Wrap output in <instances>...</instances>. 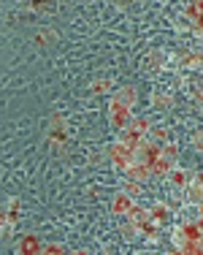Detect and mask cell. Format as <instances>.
Wrapping results in <instances>:
<instances>
[{
    "mask_svg": "<svg viewBox=\"0 0 203 255\" xmlns=\"http://www.w3.org/2000/svg\"><path fill=\"white\" fill-rule=\"evenodd\" d=\"M144 255H152V253H144Z\"/></svg>",
    "mask_w": 203,
    "mask_h": 255,
    "instance_id": "obj_36",
    "label": "cell"
},
{
    "mask_svg": "<svg viewBox=\"0 0 203 255\" xmlns=\"http://www.w3.org/2000/svg\"><path fill=\"white\" fill-rule=\"evenodd\" d=\"M149 138H152L154 144H168V130H165V128H152V133H149Z\"/></svg>",
    "mask_w": 203,
    "mask_h": 255,
    "instance_id": "obj_20",
    "label": "cell"
},
{
    "mask_svg": "<svg viewBox=\"0 0 203 255\" xmlns=\"http://www.w3.org/2000/svg\"><path fill=\"white\" fill-rule=\"evenodd\" d=\"M149 71H154V74H160V71L165 68V52H160V49H154V52H149Z\"/></svg>",
    "mask_w": 203,
    "mask_h": 255,
    "instance_id": "obj_14",
    "label": "cell"
},
{
    "mask_svg": "<svg viewBox=\"0 0 203 255\" xmlns=\"http://www.w3.org/2000/svg\"><path fill=\"white\" fill-rule=\"evenodd\" d=\"M133 206L135 204H133V198H130L128 193H117L114 201H111V212H114V215H128Z\"/></svg>",
    "mask_w": 203,
    "mask_h": 255,
    "instance_id": "obj_9",
    "label": "cell"
},
{
    "mask_svg": "<svg viewBox=\"0 0 203 255\" xmlns=\"http://www.w3.org/2000/svg\"><path fill=\"white\" fill-rule=\"evenodd\" d=\"M135 98H138V93H135L133 87H119L114 95H111V101L119 103V106H128V109H133V103Z\"/></svg>",
    "mask_w": 203,
    "mask_h": 255,
    "instance_id": "obj_7",
    "label": "cell"
},
{
    "mask_svg": "<svg viewBox=\"0 0 203 255\" xmlns=\"http://www.w3.org/2000/svg\"><path fill=\"white\" fill-rule=\"evenodd\" d=\"M168 179H171L174 187H187L190 185V174L184 171V168H174V171L168 174Z\"/></svg>",
    "mask_w": 203,
    "mask_h": 255,
    "instance_id": "obj_16",
    "label": "cell"
},
{
    "mask_svg": "<svg viewBox=\"0 0 203 255\" xmlns=\"http://www.w3.org/2000/svg\"><path fill=\"white\" fill-rule=\"evenodd\" d=\"M157 223H152V220H149V223H144V226H138V234H144L146 236V239H154V236H157Z\"/></svg>",
    "mask_w": 203,
    "mask_h": 255,
    "instance_id": "obj_22",
    "label": "cell"
},
{
    "mask_svg": "<svg viewBox=\"0 0 203 255\" xmlns=\"http://www.w3.org/2000/svg\"><path fill=\"white\" fill-rule=\"evenodd\" d=\"M187 201H193V204H203V187L201 185H195V182H190L187 187Z\"/></svg>",
    "mask_w": 203,
    "mask_h": 255,
    "instance_id": "obj_18",
    "label": "cell"
},
{
    "mask_svg": "<svg viewBox=\"0 0 203 255\" xmlns=\"http://www.w3.org/2000/svg\"><path fill=\"white\" fill-rule=\"evenodd\" d=\"M46 138H49L52 147H65L68 144V123H65L63 117H52L49 123V130H46Z\"/></svg>",
    "mask_w": 203,
    "mask_h": 255,
    "instance_id": "obj_2",
    "label": "cell"
},
{
    "mask_svg": "<svg viewBox=\"0 0 203 255\" xmlns=\"http://www.w3.org/2000/svg\"><path fill=\"white\" fill-rule=\"evenodd\" d=\"M149 220H152V215H149V209H144V206H133L128 212V223H133V226H144Z\"/></svg>",
    "mask_w": 203,
    "mask_h": 255,
    "instance_id": "obj_13",
    "label": "cell"
},
{
    "mask_svg": "<svg viewBox=\"0 0 203 255\" xmlns=\"http://www.w3.org/2000/svg\"><path fill=\"white\" fill-rule=\"evenodd\" d=\"M100 255H114V253H109V250H103V253H100Z\"/></svg>",
    "mask_w": 203,
    "mask_h": 255,
    "instance_id": "obj_34",
    "label": "cell"
},
{
    "mask_svg": "<svg viewBox=\"0 0 203 255\" xmlns=\"http://www.w3.org/2000/svg\"><path fill=\"white\" fill-rule=\"evenodd\" d=\"M109 120H111V125H114V128H119V130H128L130 123H133V109L119 106V103L111 101V106H109Z\"/></svg>",
    "mask_w": 203,
    "mask_h": 255,
    "instance_id": "obj_3",
    "label": "cell"
},
{
    "mask_svg": "<svg viewBox=\"0 0 203 255\" xmlns=\"http://www.w3.org/2000/svg\"><path fill=\"white\" fill-rule=\"evenodd\" d=\"M68 255H89V250H73V253H68Z\"/></svg>",
    "mask_w": 203,
    "mask_h": 255,
    "instance_id": "obj_31",
    "label": "cell"
},
{
    "mask_svg": "<svg viewBox=\"0 0 203 255\" xmlns=\"http://www.w3.org/2000/svg\"><path fill=\"white\" fill-rule=\"evenodd\" d=\"M193 182H195V185H201V187H203V171H198V174H195V179H193Z\"/></svg>",
    "mask_w": 203,
    "mask_h": 255,
    "instance_id": "obj_30",
    "label": "cell"
},
{
    "mask_svg": "<svg viewBox=\"0 0 203 255\" xmlns=\"http://www.w3.org/2000/svg\"><path fill=\"white\" fill-rule=\"evenodd\" d=\"M135 133H141V136H149L152 133V123H149V117H133V123H130Z\"/></svg>",
    "mask_w": 203,
    "mask_h": 255,
    "instance_id": "obj_17",
    "label": "cell"
},
{
    "mask_svg": "<svg viewBox=\"0 0 203 255\" xmlns=\"http://www.w3.org/2000/svg\"><path fill=\"white\" fill-rule=\"evenodd\" d=\"M195 98H198V101H203V87H201V90H195Z\"/></svg>",
    "mask_w": 203,
    "mask_h": 255,
    "instance_id": "obj_33",
    "label": "cell"
},
{
    "mask_svg": "<svg viewBox=\"0 0 203 255\" xmlns=\"http://www.w3.org/2000/svg\"><path fill=\"white\" fill-rule=\"evenodd\" d=\"M49 38H55V33H38V44L44 46V44H52Z\"/></svg>",
    "mask_w": 203,
    "mask_h": 255,
    "instance_id": "obj_27",
    "label": "cell"
},
{
    "mask_svg": "<svg viewBox=\"0 0 203 255\" xmlns=\"http://www.w3.org/2000/svg\"><path fill=\"white\" fill-rule=\"evenodd\" d=\"M122 193H128L130 198L141 196V182H133V179H128V182H125V187H122Z\"/></svg>",
    "mask_w": 203,
    "mask_h": 255,
    "instance_id": "obj_23",
    "label": "cell"
},
{
    "mask_svg": "<svg viewBox=\"0 0 203 255\" xmlns=\"http://www.w3.org/2000/svg\"><path fill=\"white\" fill-rule=\"evenodd\" d=\"M179 65H184V68H201L203 54L201 52H179Z\"/></svg>",
    "mask_w": 203,
    "mask_h": 255,
    "instance_id": "obj_11",
    "label": "cell"
},
{
    "mask_svg": "<svg viewBox=\"0 0 203 255\" xmlns=\"http://www.w3.org/2000/svg\"><path fill=\"white\" fill-rule=\"evenodd\" d=\"M41 250H44V245H41V239L35 234H25L16 242V253L19 255H41Z\"/></svg>",
    "mask_w": 203,
    "mask_h": 255,
    "instance_id": "obj_6",
    "label": "cell"
},
{
    "mask_svg": "<svg viewBox=\"0 0 203 255\" xmlns=\"http://www.w3.org/2000/svg\"><path fill=\"white\" fill-rule=\"evenodd\" d=\"M122 236H125V239H135V236H138V226H133V223H128V226L122 228Z\"/></svg>",
    "mask_w": 203,
    "mask_h": 255,
    "instance_id": "obj_26",
    "label": "cell"
},
{
    "mask_svg": "<svg viewBox=\"0 0 203 255\" xmlns=\"http://www.w3.org/2000/svg\"><path fill=\"white\" fill-rule=\"evenodd\" d=\"M174 168H176V163H171L168 157H160V160L152 166V174H154V177H168Z\"/></svg>",
    "mask_w": 203,
    "mask_h": 255,
    "instance_id": "obj_15",
    "label": "cell"
},
{
    "mask_svg": "<svg viewBox=\"0 0 203 255\" xmlns=\"http://www.w3.org/2000/svg\"><path fill=\"white\" fill-rule=\"evenodd\" d=\"M193 30H195V33H198V35H203V14H201L198 19L193 22Z\"/></svg>",
    "mask_w": 203,
    "mask_h": 255,
    "instance_id": "obj_29",
    "label": "cell"
},
{
    "mask_svg": "<svg viewBox=\"0 0 203 255\" xmlns=\"http://www.w3.org/2000/svg\"><path fill=\"white\" fill-rule=\"evenodd\" d=\"M201 220H203V204H201Z\"/></svg>",
    "mask_w": 203,
    "mask_h": 255,
    "instance_id": "obj_35",
    "label": "cell"
},
{
    "mask_svg": "<svg viewBox=\"0 0 203 255\" xmlns=\"http://www.w3.org/2000/svg\"><path fill=\"white\" fill-rule=\"evenodd\" d=\"M135 155H138L141 163H146V166H154V163L163 157V147H160V144H154L152 138H144V144L138 147V152H135Z\"/></svg>",
    "mask_w": 203,
    "mask_h": 255,
    "instance_id": "obj_4",
    "label": "cell"
},
{
    "mask_svg": "<svg viewBox=\"0 0 203 255\" xmlns=\"http://www.w3.org/2000/svg\"><path fill=\"white\" fill-rule=\"evenodd\" d=\"M168 255H184V250H179V247H174V250H171Z\"/></svg>",
    "mask_w": 203,
    "mask_h": 255,
    "instance_id": "obj_32",
    "label": "cell"
},
{
    "mask_svg": "<svg viewBox=\"0 0 203 255\" xmlns=\"http://www.w3.org/2000/svg\"><path fill=\"white\" fill-rule=\"evenodd\" d=\"M163 157H168V160L171 163H176V157H179V149H176V144H165V147H163Z\"/></svg>",
    "mask_w": 203,
    "mask_h": 255,
    "instance_id": "obj_24",
    "label": "cell"
},
{
    "mask_svg": "<svg viewBox=\"0 0 203 255\" xmlns=\"http://www.w3.org/2000/svg\"><path fill=\"white\" fill-rule=\"evenodd\" d=\"M149 215H152V223H157V226H165V223L171 220V209L165 204H154L152 209H149Z\"/></svg>",
    "mask_w": 203,
    "mask_h": 255,
    "instance_id": "obj_12",
    "label": "cell"
},
{
    "mask_svg": "<svg viewBox=\"0 0 203 255\" xmlns=\"http://www.w3.org/2000/svg\"><path fill=\"white\" fill-rule=\"evenodd\" d=\"M109 160L114 163L117 168H125V171H128V168L138 160V155H135L130 147H125L122 141H117V144H111V147H109Z\"/></svg>",
    "mask_w": 203,
    "mask_h": 255,
    "instance_id": "obj_1",
    "label": "cell"
},
{
    "mask_svg": "<svg viewBox=\"0 0 203 255\" xmlns=\"http://www.w3.org/2000/svg\"><path fill=\"white\" fill-rule=\"evenodd\" d=\"M89 93H92V95H106V93H111V82H109V79H98V82L89 84Z\"/></svg>",
    "mask_w": 203,
    "mask_h": 255,
    "instance_id": "obj_19",
    "label": "cell"
},
{
    "mask_svg": "<svg viewBox=\"0 0 203 255\" xmlns=\"http://www.w3.org/2000/svg\"><path fill=\"white\" fill-rule=\"evenodd\" d=\"M146 136H141V133H135L133 128H128V130H122V136H119V141L125 144V147H130L133 152H138V147L144 144Z\"/></svg>",
    "mask_w": 203,
    "mask_h": 255,
    "instance_id": "obj_10",
    "label": "cell"
},
{
    "mask_svg": "<svg viewBox=\"0 0 203 255\" xmlns=\"http://www.w3.org/2000/svg\"><path fill=\"white\" fill-rule=\"evenodd\" d=\"M193 144H195V147H198V149H203V128H201V130H198V133H195V136H193Z\"/></svg>",
    "mask_w": 203,
    "mask_h": 255,
    "instance_id": "obj_28",
    "label": "cell"
},
{
    "mask_svg": "<svg viewBox=\"0 0 203 255\" xmlns=\"http://www.w3.org/2000/svg\"><path fill=\"white\" fill-rule=\"evenodd\" d=\"M19 209H22L19 198H11V201H8V209L3 212V236H11V234H14V226H16V220H19Z\"/></svg>",
    "mask_w": 203,
    "mask_h": 255,
    "instance_id": "obj_5",
    "label": "cell"
},
{
    "mask_svg": "<svg viewBox=\"0 0 203 255\" xmlns=\"http://www.w3.org/2000/svg\"><path fill=\"white\" fill-rule=\"evenodd\" d=\"M152 103H154L157 109H168V106H171V95L160 93V95H154V98H152Z\"/></svg>",
    "mask_w": 203,
    "mask_h": 255,
    "instance_id": "obj_25",
    "label": "cell"
},
{
    "mask_svg": "<svg viewBox=\"0 0 203 255\" xmlns=\"http://www.w3.org/2000/svg\"><path fill=\"white\" fill-rule=\"evenodd\" d=\"M41 255H68V253H65V245H60V242H49V245H44Z\"/></svg>",
    "mask_w": 203,
    "mask_h": 255,
    "instance_id": "obj_21",
    "label": "cell"
},
{
    "mask_svg": "<svg viewBox=\"0 0 203 255\" xmlns=\"http://www.w3.org/2000/svg\"><path fill=\"white\" fill-rule=\"evenodd\" d=\"M149 177H152V166H146V163H141V160H135L133 166L128 168V179H133V182H146Z\"/></svg>",
    "mask_w": 203,
    "mask_h": 255,
    "instance_id": "obj_8",
    "label": "cell"
}]
</instances>
